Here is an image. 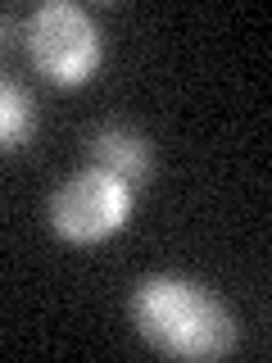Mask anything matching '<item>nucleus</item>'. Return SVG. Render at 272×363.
<instances>
[{
	"instance_id": "1",
	"label": "nucleus",
	"mask_w": 272,
	"mask_h": 363,
	"mask_svg": "<svg viewBox=\"0 0 272 363\" xmlns=\"http://www.w3.org/2000/svg\"><path fill=\"white\" fill-rule=\"evenodd\" d=\"M132 323L141 340L173 359H218L236 345V318L209 286L177 272H154L132 291Z\"/></svg>"
},
{
	"instance_id": "2",
	"label": "nucleus",
	"mask_w": 272,
	"mask_h": 363,
	"mask_svg": "<svg viewBox=\"0 0 272 363\" xmlns=\"http://www.w3.org/2000/svg\"><path fill=\"white\" fill-rule=\"evenodd\" d=\"M28 55L50 82L60 86H82L105 60V32L91 9L77 0H45L28 14Z\"/></svg>"
},
{
	"instance_id": "3",
	"label": "nucleus",
	"mask_w": 272,
	"mask_h": 363,
	"mask_svg": "<svg viewBox=\"0 0 272 363\" xmlns=\"http://www.w3.org/2000/svg\"><path fill=\"white\" fill-rule=\"evenodd\" d=\"M132 186L118 182L105 168H82V173L64 177L60 191L50 196V227L73 245H96L105 236L123 232L132 218Z\"/></svg>"
},
{
	"instance_id": "4",
	"label": "nucleus",
	"mask_w": 272,
	"mask_h": 363,
	"mask_svg": "<svg viewBox=\"0 0 272 363\" xmlns=\"http://www.w3.org/2000/svg\"><path fill=\"white\" fill-rule=\"evenodd\" d=\"M91 168H105V173H113L128 186H141L154 168L150 141L132 128H100L91 136Z\"/></svg>"
},
{
	"instance_id": "5",
	"label": "nucleus",
	"mask_w": 272,
	"mask_h": 363,
	"mask_svg": "<svg viewBox=\"0 0 272 363\" xmlns=\"http://www.w3.org/2000/svg\"><path fill=\"white\" fill-rule=\"evenodd\" d=\"M37 132V105H32L28 86L14 77H0V155L18 150Z\"/></svg>"
}]
</instances>
